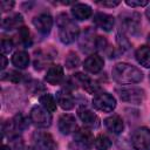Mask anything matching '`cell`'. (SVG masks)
I'll return each mask as SVG.
<instances>
[{"instance_id":"cell-5","label":"cell","mask_w":150,"mask_h":150,"mask_svg":"<svg viewBox=\"0 0 150 150\" xmlns=\"http://www.w3.org/2000/svg\"><path fill=\"white\" fill-rule=\"evenodd\" d=\"M93 107L103 112H111L116 108V98L107 91H100L93 98Z\"/></svg>"},{"instance_id":"cell-3","label":"cell","mask_w":150,"mask_h":150,"mask_svg":"<svg viewBox=\"0 0 150 150\" xmlns=\"http://www.w3.org/2000/svg\"><path fill=\"white\" fill-rule=\"evenodd\" d=\"M120 26L123 32L137 35L141 28V15L136 12H124L120 14Z\"/></svg>"},{"instance_id":"cell-39","label":"cell","mask_w":150,"mask_h":150,"mask_svg":"<svg viewBox=\"0 0 150 150\" xmlns=\"http://www.w3.org/2000/svg\"><path fill=\"white\" fill-rule=\"evenodd\" d=\"M20 150H36L35 148H32V146H23V148H21Z\"/></svg>"},{"instance_id":"cell-18","label":"cell","mask_w":150,"mask_h":150,"mask_svg":"<svg viewBox=\"0 0 150 150\" xmlns=\"http://www.w3.org/2000/svg\"><path fill=\"white\" fill-rule=\"evenodd\" d=\"M71 14L76 20H87L91 16L93 9L87 4H74L71 6Z\"/></svg>"},{"instance_id":"cell-32","label":"cell","mask_w":150,"mask_h":150,"mask_svg":"<svg viewBox=\"0 0 150 150\" xmlns=\"http://www.w3.org/2000/svg\"><path fill=\"white\" fill-rule=\"evenodd\" d=\"M13 47H14V43H13V41L11 39H5L4 38L1 40V52H2L4 55L9 53L13 49Z\"/></svg>"},{"instance_id":"cell-38","label":"cell","mask_w":150,"mask_h":150,"mask_svg":"<svg viewBox=\"0 0 150 150\" xmlns=\"http://www.w3.org/2000/svg\"><path fill=\"white\" fill-rule=\"evenodd\" d=\"M145 15H146V19L149 20V22H150V6L146 8V11H145Z\"/></svg>"},{"instance_id":"cell-8","label":"cell","mask_w":150,"mask_h":150,"mask_svg":"<svg viewBox=\"0 0 150 150\" xmlns=\"http://www.w3.org/2000/svg\"><path fill=\"white\" fill-rule=\"evenodd\" d=\"M98 40L100 36L96 35L95 30L91 28H87L82 36L80 38L79 46L83 53H91L96 49H98Z\"/></svg>"},{"instance_id":"cell-17","label":"cell","mask_w":150,"mask_h":150,"mask_svg":"<svg viewBox=\"0 0 150 150\" xmlns=\"http://www.w3.org/2000/svg\"><path fill=\"white\" fill-rule=\"evenodd\" d=\"M94 23L100 27L101 29L105 30V32H110L115 25V19L112 15L107 14V13H102V12H97L94 15Z\"/></svg>"},{"instance_id":"cell-21","label":"cell","mask_w":150,"mask_h":150,"mask_svg":"<svg viewBox=\"0 0 150 150\" xmlns=\"http://www.w3.org/2000/svg\"><path fill=\"white\" fill-rule=\"evenodd\" d=\"M53 60V55L48 50H39L35 52V60H34V68L38 70L43 69L47 67L48 63H50Z\"/></svg>"},{"instance_id":"cell-37","label":"cell","mask_w":150,"mask_h":150,"mask_svg":"<svg viewBox=\"0 0 150 150\" xmlns=\"http://www.w3.org/2000/svg\"><path fill=\"white\" fill-rule=\"evenodd\" d=\"M1 61H2V63H1V69H5L6 66H7V59H6V56H5L4 54L1 55Z\"/></svg>"},{"instance_id":"cell-6","label":"cell","mask_w":150,"mask_h":150,"mask_svg":"<svg viewBox=\"0 0 150 150\" xmlns=\"http://www.w3.org/2000/svg\"><path fill=\"white\" fill-rule=\"evenodd\" d=\"M29 121L38 128H48L52 124V115L43 107L35 105L29 112Z\"/></svg>"},{"instance_id":"cell-27","label":"cell","mask_w":150,"mask_h":150,"mask_svg":"<svg viewBox=\"0 0 150 150\" xmlns=\"http://www.w3.org/2000/svg\"><path fill=\"white\" fill-rule=\"evenodd\" d=\"M18 39H19V42L23 46V47H29L32 45V38H30V32L27 27L22 26L19 28V32H18Z\"/></svg>"},{"instance_id":"cell-36","label":"cell","mask_w":150,"mask_h":150,"mask_svg":"<svg viewBox=\"0 0 150 150\" xmlns=\"http://www.w3.org/2000/svg\"><path fill=\"white\" fill-rule=\"evenodd\" d=\"M96 4H98L100 6H103V7H115V6L120 5V1H97Z\"/></svg>"},{"instance_id":"cell-22","label":"cell","mask_w":150,"mask_h":150,"mask_svg":"<svg viewBox=\"0 0 150 150\" xmlns=\"http://www.w3.org/2000/svg\"><path fill=\"white\" fill-rule=\"evenodd\" d=\"M22 22H23L22 15L19 14V13H14V14H11L9 16L5 18L2 20L1 26L6 30H12V29H15V28H20V26L22 25Z\"/></svg>"},{"instance_id":"cell-14","label":"cell","mask_w":150,"mask_h":150,"mask_svg":"<svg viewBox=\"0 0 150 150\" xmlns=\"http://www.w3.org/2000/svg\"><path fill=\"white\" fill-rule=\"evenodd\" d=\"M57 128L59 131L62 135H69L71 132H75L76 130V120L73 115L70 114H63L57 122Z\"/></svg>"},{"instance_id":"cell-24","label":"cell","mask_w":150,"mask_h":150,"mask_svg":"<svg viewBox=\"0 0 150 150\" xmlns=\"http://www.w3.org/2000/svg\"><path fill=\"white\" fill-rule=\"evenodd\" d=\"M12 63L19 68V69H25L29 64V55L25 50H18L13 54L12 56Z\"/></svg>"},{"instance_id":"cell-13","label":"cell","mask_w":150,"mask_h":150,"mask_svg":"<svg viewBox=\"0 0 150 150\" xmlns=\"http://www.w3.org/2000/svg\"><path fill=\"white\" fill-rule=\"evenodd\" d=\"M74 81L76 82V84H81V87L90 93V94H96L100 90V86L97 84V82H95L93 79H90L89 76L82 74V73H76L73 75Z\"/></svg>"},{"instance_id":"cell-25","label":"cell","mask_w":150,"mask_h":150,"mask_svg":"<svg viewBox=\"0 0 150 150\" xmlns=\"http://www.w3.org/2000/svg\"><path fill=\"white\" fill-rule=\"evenodd\" d=\"M11 122H12V125H13V130H14L16 134L20 132V131H23V130L27 129L28 125H29L28 120H27L22 114H16V115L13 117V120H12Z\"/></svg>"},{"instance_id":"cell-4","label":"cell","mask_w":150,"mask_h":150,"mask_svg":"<svg viewBox=\"0 0 150 150\" xmlns=\"http://www.w3.org/2000/svg\"><path fill=\"white\" fill-rule=\"evenodd\" d=\"M120 98L127 103L141 104L145 97V91L139 87H122L116 89Z\"/></svg>"},{"instance_id":"cell-1","label":"cell","mask_w":150,"mask_h":150,"mask_svg":"<svg viewBox=\"0 0 150 150\" xmlns=\"http://www.w3.org/2000/svg\"><path fill=\"white\" fill-rule=\"evenodd\" d=\"M112 79L120 84H132L142 81L143 73L130 63L121 62L114 66Z\"/></svg>"},{"instance_id":"cell-23","label":"cell","mask_w":150,"mask_h":150,"mask_svg":"<svg viewBox=\"0 0 150 150\" xmlns=\"http://www.w3.org/2000/svg\"><path fill=\"white\" fill-rule=\"evenodd\" d=\"M135 57L137 60V62L145 67V68H150V46H141L139 48H137L136 53H135Z\"/></svg>"},{"instance_id":"cell-9","label":"cell","mask_w":150,"mask_h":150,"mask_svg":"<svg viewBox=\"0 0 150 150\" xmlns=\"http://www.w3.org/2000/svg\"><path fill=\"white\" fill-rule=\"evenodd\" d=\"M33 143L36 150H55L56 142L47 131H34Z\"/></svg>"},{"instance_id":"cell-30","label":"cell","mask_w":150,"mask_h":150,"mask_svg":"<svg viewBox=\"0 0 150 150\" xmlns=\"http://www.w3.org/2000/svg\"><path fill=\"white\" fill-rule=\"evenodd\" d=\"M66 67L67 68H69V69H71V68H76L77 66H79V63H80V59H79V56L75 54V53H69L68 55H67V57H66Z\"/></svg>"},{"instance_id":"cell-28","label":"cell","mask_w":150,"mask_h":150,"mask_svg":"<svg viewBox=\"0 0 150 150\" xmlns=\"http://www.w3.org/2000/svg\"><path fill=\"white\" fill-rule=\"evenodd\" d=\"M94 145L96 148V150H108L111 146V141L107 135L100 134L94 142Z\"/></svg>"},{"instance_id":"cell-11","label":"cell","mask_w":150,"mask_h":150,"mask_svg":"<svg viewBox=\"0 0 150 150\" xmlns=\"http://www.w3.org/2000/svg\"><path fill=\"white\" fill-rule=\"evenodd\" d=\"M33 25H34V27L36 28L38 32H40L43 35H47L52 30V27H53V18L49 14H47V13L39 14V15H36L33 19Z\"/></svg>"},{"instance_id":"cell-12","label":"cell","mask_w":150,"mask_h":150,"mask_svg":"<svg viewBox=\"0 0 150 150\" xmlns=\"http://www.w3.org/2000/svg\"><path fill=\"white\" fill-rule=\"evenodd\" d=\"M104 66V60L102 56H100L96 53L90 54L83 62V68L84 70H87L88 73L91 74H97L103 69Z\"/></svg>"},{"instance_id":"cell-26","label":"cell","mask_w":150,"mask_h":150,"mask_svg":"<svg viewBox=\"0 0 150 150\" xmlns=\"http://www.w3.org/2000/svg\"><path fill=\"white\" fill-rule=\"evenodd\" d=\"M40 103L49 112H53V111L56 110V100L50 94H43V95H41L40 96Z\"/></svg>"},{"instance_id":"cell-7","label":"cell","mask_w":150,"mask_h":150,"mask_svg":"<svg viewBox=\"0 0 150 150\" xmlns=\"http://www.w3.org/2000/svg\"><path fill=\"white\" fill-rule=\"evenodd\" d=\"M131 144L135 150H150V129L137 128L131 135Z\"/></svg>"},{"instance_id":"cell-42","label":"cell","mask_w":150,"mask_h":150,"mask_svg":"<svg viewBox=\"0 0 150 150\" xmlns=\"http://www.w3.org/2000/svg\"><path fill=\"white\" fill-rule=\"evenodd\" d=\"M149 79H150V76H149Z\"/></svg>"},{"instance_id":"cell-35","label":"cell","mask_w":150,"mask_h":150,"mask_svg":"<svg viewBox=\"0 0 150 150\" xmlns=\"http://www.w3.org/2000/svg\"><path fill=\"white\" fill-rule=\"evenodd\" d=\"M125 4L130 7H143V6H146L148 5V1H135V0H131V1H125Z\"/></svg>"},{"instance_id":"cell-40","label":"cell","mask_w":150,"mask_h":150,"mask_svg":"<svg viewBox=\"0 0 150 150\" xmlns=\"http://www.w3.org/2000/svg\"><path fill=\"white\" fill-rule=\"evenodd\" d=\"M1 150H11V148L8 145H2L1 146Z\"/></svg>"},{"instance_id":"cell-2","label":"cell","mask_w":150,"mask_h":150,"mask_svg":"<svg viewBox=\"0 0 150 150\" xmlns=\"http://www.w3.org/2000/svg\"><path fill=\"white\" fill-rule=\"evenodd\" d=\"M56 25L59 27L60 41L64 45L73 43L80 34V28L66 13H60L56 16Z\"/></svg>"},{"instance_id":"cell-33","label":"cell","mask_w":150,"mask_h":150,"mask_svg":"<svg viewBox=\"0 0 150 150\" xmlns=\"http://www.w3.org/2000/svg\"><path fill=\"white\" fill-rule=\"evenodd\" d=\"M68 150H89V146L88 145H84L82 143H79V142H71L68 146Z\"/></svg>"},{"instance_id":"cell-34","label":"cell","mask_w":150,"mask_h":150,"mask_svg":"<svg viewBox=\"0 0 150 150\" xmlns=\"http://www.w3.org/2000/svg\"><path fill=\"white\" fill-rule=\"evenodd\" d=\"M0 6H1V9H2V12H7V11H9V9H12L13 8V6H14V1H9V0H2L1 2H0Z\"/></svg>"},{"instance_id":"cell-20","label":"cell","mask_w":150,"mask_h":150,"mask_svg":"<svg viewBox=\"0 0 150 150\" xmlns=\"http://www.w3.org/2000/svg\"><path fill=\"white\" fill-rule=\"evenodd\" d=\"M74 139H75V142L82 143V144L88 145V146H90L95 142V138H94L93 132L89 129H87V128L76 129L75 132H74Z\"/></svg>"},{"instance_id":"cell-29","label":"cell","mask_w":150,"mask_h":150,"mask_svg":"<svg viewBox=\"0 0 150 150\" xmlns=\"http://www.w3.org/2000/svg\"><path fill=\"white\" fill-rule=\"evenodd\" d=\"M116 41H117V45L120 46V48H121L122 52H125V50H128L131 47L129 40L125 38V35L123 33H118L116 35Z\"/></svg>"},{"instance_id":"cell-31","label":"cell","mask_w":150,"mask_h":150,"mask_svg":"<svg viewBox=\"0 0 150 150\" xmlns=\"http://www.w3.org/2000/svg\"><path fill=\"white\" fill-rule=\"evenodd\" d=\"M2 80H8V81H12L14 83H18L19 81H21L22 79V74H20L19 71H15V70H11L6 74H2L1 76Z\"/></svg>"},{"instance_id":"cell-19","label":"cell","mask_w":150,"mask_h":150,"mask_svg":"<svg viewBox=\"0 0 150 150\" xmlns=\"http://www.w3.org/2000/svg\"><path fill=\"white\" fill-rule=\"evenodd\" d=\"M104 125L105 128L112 132V134H121L123 131V128H124V123H123V120L121 116L118 115H111L109 117H107L104 120Z\"/></svg>"},{"instance_id":"cell-15","label":"cell","mask_w":150,"mask_h":150,"mask_svg":"<svg viewBox=\"0 0 150 150\" xmlns=\"http://www.w3.org/2000/svg\"><path fill=\"white\" fill-rule=\"evenodd\" d=\"M45 80L49 84H53V86H56V84L62 83L63 80H64L63 68L60 64H53V66H50L48 68V70H47V74L45 76Z\"/></svg>"},{"instance_id":"cell-10","label":"cell","mask_w":150,"mask_h":150,"mask_svg":"<svg viewBox=\"0 0 150 150\" xmlns=\"http://www.w3.org/2000/svg\"><path fill=\"white\" fill-rule=\"evenodd\" d=\"M77 115L80 117V120L82 121V123L89 128V129H96L100 127V118L93 111L90 110L89 108H86V107H81L77 109Z\"/></svg>"},{"instance_id":"cell-41","label":"cell","mask_w":150,"mask_h":150,"mask_svg":"<svg viewBox=\"0 0 150 150\" xmlns=\"http://www.w3.org/2000/svg\"><path fill=\"white\" fill-rule=\"evenodd\" d=\"M148 41H149V42H150V34H149V35H148Z\"/></svg>"},{"instance_id":"cell-16","label":"cell","mask_w":150,"mask_h":150,"mask_svg":"<svg viewBox=\"0 0 150 150\" xmlns=\"http://www.w3.org/2000/svg\"><path fill=\"white\" fill-rule=\"evenodd\" d=\"M56 102L63 110H70L75 105L74 96L71 95L70 90L63 88L56 93Z\"/></svg>"}]
</instances>
